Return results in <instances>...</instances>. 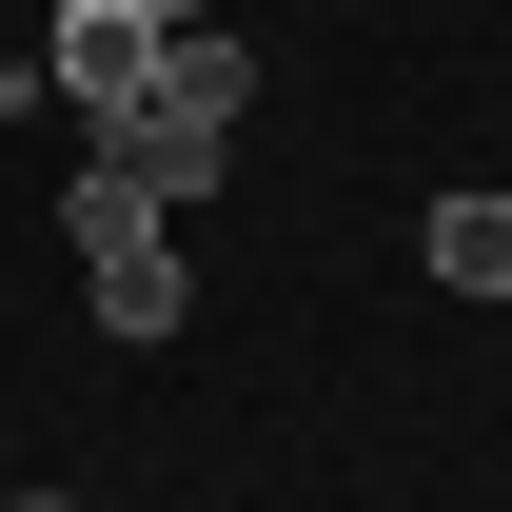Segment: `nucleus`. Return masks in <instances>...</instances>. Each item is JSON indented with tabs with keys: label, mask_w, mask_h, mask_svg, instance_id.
Here are the masks:
<instances>
[{
	"label": "nucleus",
	"mask_w": 512,
	"mask_h": 512,
	"mask_svg": "<svg viewBox=\"0 0 512 512\" xmlns=\"http://www.w3.org/2000/svg\"><path fill=\"white\" fill-rule=\"evenodd\" d=\"M237 99H256V79H237V40H217V20H178V40H158V79H138L119 119H99V158H119V178L178 217V197L237 158Z\"/></svg>",
	"instance_id": "obj_1"
},
{
	"label": "nucleus",
	"mask_w": 512,
	"mask_h": 512,
	"mask_svg": "<svg viewBox=\"0 0 512 512\" xmlns=\"http://www.w3.org/2000/svg\"><path fill=\"white\" fill-rule=\"evenodd\" d=\"M434 276L453 296H512V197H434Z\"/></svg>",
	"instance_id": "obj_4"
},
{
	"label": "nucleus",
	"mask_w": 512,
	"mask_h": 512,
	"mask_svg": "<svg viewBox=\"0 0 512 512\" xmlns=\"http://www.w3.org/2000/svg\"><path fill=\"white\" fill-rule=\"evenodd\" d=\"M79 296H99V335H119V355H158V335L197 316V276H178V237H138V256H99Z\"/></svg>",
	"instance_id": "obj_3"
},
{
	"label": "nucleus",
	"mask_w": 512,
	"mask_h": 512,
	"mask_svg": "<svg viewBox=\"0 0 512 512\" xmlns=\"http://www.w3.org/2000/svg\"><path fill=\"white\" fill-rule=\"evenodd\" d=\"M138 79H158V20H138V0H60V60H40V99H79V119H119Z\"/></svg>",
	"instance_id": "obj_2"
},
{
	"label": "nucleus",
	"mask_w": 512,
	"mask_h": 512,
	"mask_svg": "<svg viewBox=\"0 0 512 512\" xmlns=\"http://www.w3.org/2000/svg\"><path fill=\"white\" fill-rule=\"evenodd\" d=\"M138 20H158V40H178V20H197V0H138Z\"/></svg>",
	"instance_id": "obj_5"
},
{
	"label": "nucleus",
	"mask_w": 512,
	"mask_h": 512,
	"mask_svg": "<svg viewBox=\"0 0 512 512\" xmlns=\"http://www.w3.org/2000/svg\"><path fill=\"white\" fill-rule=\"evenodd\" d=\"M20 512H79V493H20Z\"/></svg>",
	"instance_id": "obj_6"
}]
</instances>
